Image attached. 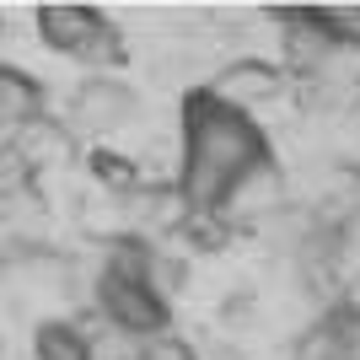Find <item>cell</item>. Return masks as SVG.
<instances>
[{
  "instance_id": "ba28073f",
  "label": "cell",
  "mask_w": 360,
  "mask_h": 360,
  "mask_svg": "<svg viewBox=\"0 0 360 360\" xmlns=\"http://www.w3.org/2000/svg\"><path fill=\"white\" fill-rule=\"evenodd\" d=\"M32 355L38 360H91V339L70 323H44L32 333Z\"/></svg>"
},
{
  "instance_id": "3957f363",
  "label": "cell",
  "mask_w": 360,
  "mask_h": 360,
  "mask_svg": "<svg viewBox=\"0 0 360 360\" xmlns=\"http://www.w3.org/2000/svg\"><path fill=\"white\" fill-rule=\"evenodd\" d=\"M97 312L119 333H135V339L167 333V317H172L156 280H119V274H97Z\"/></svg>"
},
{
  "instance_id": "7a4b0ae2",
  "label": "cell",
  "mask_w": 360,
  "mask_h": 360,
  "mask_svg": "<svg viewBox=\"0 0 360 360\" xmlns=\"http://www.w3.org/2000/svg\"><path fill=\"white\" fill-rule=\"evenodd\" d=\"M38 38L54 54H70V60L91 65V70H108V65L124 60V38L119 27L108 22L97 6H38Z\"/></svg>"
},
{
  "instance_id": "277c9868",
  "label": "cell",
  "mask_w": 360,
  "mask_h": 360,
  "mask_svg": "<svg viewBox=\"0 0 360 360\" xmlns=\"http://www.w3.org/2000/svg\"><path fill=\"white\" fill-rule=\"evenodd\" d=\"M49 108V91L38 75H27L22 65H0V129L6 135H22V129H38Z\"/></svg>"
},
{
  "instance_id": "9c48e42d",
  "label": "cell",
  "mask_w": 360,
  "mask_h": 360,
  "mask_svg": "<svg viewBox=\"0 0 360 360\" xmlns=\"http://www.w3.org/2000/svg\"><path fill=\"white\" fill-rule=\"evenodd\" d=\"M91 167H97V178L119 183V188H129V183H135V167H124L119 150H97V156H91Z\"/></svg>"
},
{
  "instance_id": "5b68a950",
  "label": "cell",
  "mask_w": 360,
  "mask_h": 360,
  "mask_svg": "<svg viewBox=\"0 0 360 360\" xmlns=\"http://www.w3.org/2000/svg\"><path fill=\"white\" fill-rule=\"evenodd\" d=\"M355 349H360V312L355 307H333L323 323H312L296 360H355Z\"/></svg>"
},
{
  "instance_id": "52a82bcc",
  "label": "cell",
  "mask_w": 360,
  "mask_h": 360,
  "mask_svg": "<svg viewBox=\"0 0 360 360\" xmlns=\"http://www.w3.org/2000/svg\"><path fill=\"white\" fill-rule=\"evenodd\" d=\"M210 91L253 113V97H274V91H280V70H274V65H253V60H248V65H231Z\"/></svg>"
},
{
  "instance_id": "6da1fadb",
  "label": "cell",
  "mask_w": 360,
  "mask_h": 360,
  "mask_svg": "<svg viewBox=\"0 0 360 360\" xmlns=\"http://www.w3.org/2000/svg\"><path fill=\"white\" fill-rule=\"evenodd\" d=\"M269 167V135L248 108L199 86L183 97V215H215Z\"/></svg>"
},
{
  "instance_id": "8992f818",
  "label": "cell",
  "mask_w": 360,
  "mask_h": 360,
  "mask_svg": "<svg viewBox=\"0 0 360 360\" xmlns=\"http://www.w3.org/2000/svg\"><path fill=\"white\" fill-rule=\"evenodd\" d=\"M135 108V91H124L113 75H91L86 86L75 91V113L86 124H97V129H108V124H119L124 113Z\"/></svg>"
}]
</instances>
